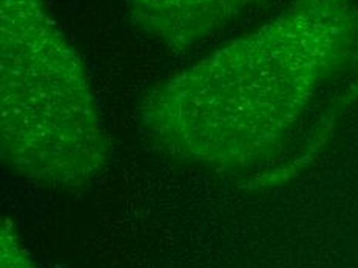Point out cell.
<instances>
[{
    "instance_id": "6da1fadb",
    "label": "cell",
    "mask_w": 358,
    "mask_h": 268,
    "mask_svg": "<svg viewBox=\"0 0 358 268\" xmlns=\"http://www.w3.org/2000/svg\"><path fill=\"white\" fill-rule=\"evenodd\" d=\"M357 62L355 0H295L153 88L139 121L153 145L179 162L277 176L329 136L352 98L335 87Z\"/></svg>"
},
{
    "instance_id": "7a4b0ae2",
    "label": "cell",
    "mask_w": 358,
    "mask_h": 268,
    "mask_svg": "<svg viewBox=\"0 0 358 268\" xmlns=\"http://www.w3.org/2000/svg\"><path fill=\"white\" fill-rule=\"evenodd\" d=\"M0 2L3 163L36 184L79 187L110 148L84 65L42 0Z\"/></svg>"
},
{
    "instance_id": "3957f363",
    "label": "cell",
    "mask_w": 358,
    "mask_h": 268,
    "mask_svg": "<svg viewBox=\"0 0 358 268\" xmlns=\"http://www.w3.org/2000/svg\"><path fill=\"white\" fill-rule=\"evenodd\" d=\"M261 0H129L136 25L153 39L182 51L229 25Z\"/></svg>"
},
{
    "instance_id": "277c9868",
    "label": "cell",
    "mask_w": 358,
    "mask_h": 268,
    "mask_svg": "<svg viewBox=\"0 0 358 268\" xmlns=\"http://www.w3.org/2000/svg\"><path fill=\"white\" fill-rule=\"evenodd\" d=\"M2 268H34L28 255L20 247L17 236L14 234L10 222H3L2 227Z\"/></svg>"
}]
</instances>
